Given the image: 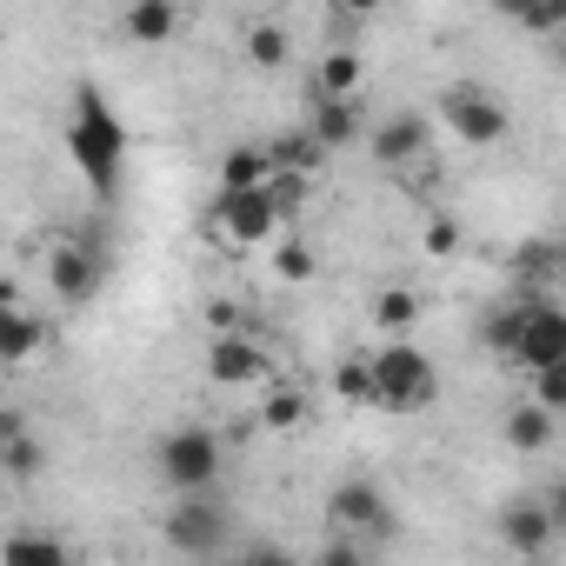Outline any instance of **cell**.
<instances>
[{"mask_svg": "<svg viewBox=\"0 0 566 566\" xmlns=\"http://www.w3.org/2000/svg\"><path fill=\"white\" fill-rule=\"evenodd\" d=\"M207 374H213L220 387H253V380L273 374V360H266V347H260L253 334H213V347H207Z\"/></svg>", "mask_w": 566, "mask_h": 566, "instance_id": "cell-11", "label": "cell"}, {"mask_svg": "<svg viewBox=\"0 0 566 566\" xmlns=\"http://www.w3.org/2000/svg\"><path fill=\"white\" fill-rule=\"evenodd\" d=\"M28 427H34V420H28L21 407H0V447H8V440H21Z\"/></svg>", "mask_w": 566, "mask_h": 566, "instance_id": "cell-33", "label": "cell"}, {"mask_svg": "<svg viewBox=\"0 0 566 566\" xmlns=\"http://www.w3.org/2000/svg\"><path fill=\"white\" fill-rule=\"evenodd\" d=\"M374 327H380L387 340H413V327H420V294H413V287H387V294L374 301Z\"/></svg>", "mask_w": 566, "mask_h": 566, "instance_id": "cell-23", "label": "cell"}, {"mask_svg": "<svg viewBox=\"0 0 566 566\" xmlns=\"http://www.w3.org/2000/svg\"><path fill=\"white\" fill-rule=\"evenodd\" d=\"M334 394L347 407H374V380H367V360H340L334 367Z\"/></svg>", "mask_w": 566, "mask_h": 566, "instance_id": "cell-26", "label": "cell"}, {"mask_svg": "<svg viewBox=\"0 0 566 566\" xmlns=\"http://www.w3.org/2000/svg\"><path fill=\"white\" fill-rule=\"evenodd\" d=\"M301 134H307L327 160H334V154H347V147L360 140V101H314Z\"/></svg>", "mask_w": 566, "mask_h": 566, "instance_id": "cell-14", "label": "cell"}, {"mask_svg": "<svg viewBox=\"0 0 566 566\" xmlns=\"http://www.w3.org/2000/svg\"><path fill=\"white\" fill-rule=\"evenodd\" d=\"M220 467H227V447H220L213 427H167L160 447H154V473H160V486H167L174 500H187V493H213Z\"/></svg>", "mask_w": 566, "mask_h": 566, "instance_id": "cell-3", "label": "cell"}, {"mask_svg": "<svg viewBox=\"0 0 566 566\" xmlns=\"http://www.w3.org/2000/svg\"><path fill=\"white\" fill-rule=\"evenodd\" d=\"M273 266H280V280H314V247L307 240H287L273 253Z\"/></svg>", "mask_w": 566, "mask_h": 566, "instance_id": "cell-29", "label": "cell"}, {"mask_svg": "<svg viewBox=\"0 0 566 566\" xmlns=\"http://www.w3.org/2000/svg\"><path fill=\"white\" fill-rule=\"evenodd\" d=\"M360 87H367L360 48H327L314 67V101H360Z\"/></svg>", "mask_w": 566, "mask_h": 566, "instance_id": "cell-15", "label": "cell"}, {"mask_svg": "<svg viewBox=\"0 0 566 566\" xmlns=\"http://www.w3.org/2000/svg\"><path fill=\"white\" fill-rule=\"evenodd\" d=\"M101 280H107V253L87 240H54L48 247V287L61 307H94L101 301Z\"/></svg>", "mask_w": 566, "mask_h": 566, "instance_id": "cell-10", "label": "cell"}, {"mask_svg": "<svg viewBox=\"0 0 566 566\" xmlns=\"http://www.w3.org/2000/svg\"><path fill=\"white\" fill-rule=\"evenodd\" d=\"M440 120L453 127L460 147H500V140L513 134L506 101H500L493 87H480V81H453V87L440 94Z\"/></svg>", "mask_w": 566, "mask_h": 566, "instance_id": "cell-5", "label": "cell"}, {"mask_svg": "<svg viewBox=\"0 0 566 566\" xmlns=\"http://www.w3.org/2000/svg\"><path fill=\"white\" fill-rule=\"evenodd\" d=\"M506 367H520V374L566 367V307L553 294H520V340H513Z\"/></svg>", "mask_w": 566, "mask_h": 566, "instance_id": "cell-6", "label": "cell"}, {"mask_svg": "<svg viewBox=\"0 0 566 566\" xmlns=\"http://www.w3.org/2000/svg\"><path fill=\"white\" fill-rule=\"evenodd\" d=\"M240 54H247L260 74H273V67H287V54H294V34L280 28V21H253V28L240 34Z\"/></svg>", "mask_w": 566, "mask_h": 566, "instance_id": "cell-22", "label": "cell"}, {"mask_svg": "<svg viewBox=\"0 0 566 566\" xmlns=\"http://www.w3.org/2000/svg\"><path fill=\"white\" fill-rule=\"evenodd\" d=\"M533 407H546L553 420L566 413V367H546V374H533Z\"/></svg>", "mask_w": 566, "mask_h": 566, "instance_id": "cell-27", "label": "cell"}, {"mask_svg": "<svg viewBox=\"0 0 566 566\" xmlns=\"http://www.w3.org/2000/svg\"><path fill=\"white\" fill-rule=\"evenodd\" d=\"M553 433H559V420H553L546 407H533V400L506 407V447H513V453H546Z\"/></svg>", "mask_w": 566, "mask_h": 566, "instance_id": "cell-20", "label": "cell"}, {"mask_svg": "<svg viewBox=\"0 0 566 566\" xmlns=\"http://www.w3.org/2000/svg\"><path fill=\"white\" fill-rule=\"evenodd\" d=\"M120 34L140 41V48H160V41L180 34V8H174V0H140V8L120 14Z\"/></svg>", "mask_w": 566, "mask_h": 566, "instance_id": "cell-19", "label": "cell"}, {"mask_svg": "<svg viewBox=\"0 0 566 566\" xmlns=\"http://www.w3.org/2000/svg\"><path fill=\"white\" fill-rule=\"evenodd\" d=\"M453 247H460V227H453L447 213H433V220H427V253H453Z\"/></svg>", "mask_w": 566, "mask_h": 566, "instance_id": "cell-32", "label": "cell"}, {"mask_svg": "<svg viewBox=\"0 0 566 566\" xmlns=\"http://www.w3.org/2000/svg\"><path fill=\"white\" fill-rule=\"evenodd\" d=\"M227 533H233V520H227V506H220L213 493H187V500H174L167 520H160V539H167L180 559H207V553H220Z\"/></svg>", "mask_w": 566, "mask_h": 566, "instance_id": "cell-8", "label": "cell"}, {"mask_svg": "<svg viewBox=\"0 0 566 566\" xmlns=\"http://www.w3.org/2000/svg\"><path fill=\"white\" fill-rule=\"evenodd\" d=\"M48 467V447L34 440V427L21 433V440H8V447H0V473H8V480H34Z\"/></svg>", "mask_w": 566, "mask_h": 566, "instance_id": "cell-25", "label": "cell"}, {"mask_svg": "<svg viewBox=\"0 0 566 566\" xmlns=\"http://www.w3.org/2000/svg\"><path fill=\"white\" fill-rule=\"evenodd\" d=\"M260 420H266V427H307V400H301V394H273Z\"/></svg>", "mask_w": 566, "mask_h": 566, "instance_id": "cell-30", "label": "cell"}, {"mask_svg": "<svg viewBox=\"0 0 566 566\" xmlns=\"http://www.w3.org/2000/svg\"><path fill=\"white\" fill-rule=\"evenodd\" d=\"M559 280V240H526L520 253H513V294H546Z\"/></svg>", "mask_w": 566, "mask_h": 566, "instance_id": "cell-17", "label": "cell"}, {"mask_svg": "<svg viewBox=\"0 0 566 566\" xmlns=\"http://www.w3.org/2000/svg\"><path fill=\"white\" fill-rule=\"evenodd\" d=\"M367 380L380 413H427L440 400V367L413 340H387L380 354H367Z\"/></svg>", "mask_w": 566, "mask_h": 566, "instance_id": "cell-2", "label": "cell"}, {"mask_svg": "<svg viewBox=\"0 0 566 566\" xmlns=\"http://www.w3.org/2000/svg\"><path fill=\"white\" fill-rule=\"evenodd\" d=\"M0 566H81L67 553L61 533H41V526H14L8 539H0Z\"/></svg>", "mask_w": 566, "mask_h": 566, "instance_id": "cell-16", "label": "cell"}, {"mask_svg": "<svg viewBox=\"0 0 566 566\" xmlns=\"http://www.w3.org/2000/svg\"><path fill=\"white\" fill-rule=\"evenodd\" d=\"M273 167H266V147L260 140H233L220 154V193H247V187H266Z\"/></svg>", "mask_w": 566, "mask_h": 566, "instance_id": "cell-18", "label": "cell"}, {"mask_svg": "<svg viewBox=\"0 0 566 566\" xmlns=\"http://www.w3.org/2000/svg\"><path fill=\"white\" fill-rule=\"evenodd\" d=\"M559 533H566V486H546L539 500H506V506H500V539H506L513 559L553 553Z\"/></svg>", "mask_w": 566, "mask_h": 566, "instance_id": "cell-7", "label": "cell"}, {"mask_svg": "<svg viewBox=\"0 0 566 566\" xmlns=\"http://www.w3.org/2000/svg\"><path fill=\"white\" fill-rule=\"evenodd\" d=\"M513 340H520V294H506V301H493V307L480 314V347H486V354L513 360Z\"/></svg>", "mask_w": 566, "mask_h": 566, "instance_id": "cell-24", "label": "cell"}, {"mask_svg": "<svg viewBox=\"0 0 566 566\" xmlns=\"http://www.w3.org/2000/svg\"><path fill=\"white\" fill-rule=\"evenodd\" d=\"M273 227H280V220H273L266 187H247V193H213V207H207V240H213V247H227V253L260 247Z\"/></svg>", "mask_w": 566, "mask_h": 566, "instance_id": "cell-9", "label": "cell"}, {"mask_svg": "<svg viewBox=\"0 0 566 566\" xmlns=\"http://www.w3.org/2000/svg\"><path fill=\"white\" fill-rule=\"evenodd\" d=\"M67 154H74V167H81V180L101 193V200H114L120 193V180H127V127H120V114H114V101L101 94V87H74V114H67Z\"/></svg>", "mask_w": 566, "mask_h": 566, "instance_id": "cell-1", "label": "cell"}, {"mask_svg": "<svg viewBox=\"0 0 566 566\" xmlns=\"http://www.w3.org/2000/svg\"><path fill=\"white\" fill-rule=\"evenodd\" d=\"M48 347V321L34 307H14V294L0 287V367H28Z\"/></svg>", "mask_w": 566, "mask_h": 566, "instance_id": "cell-13", "label": "cell"}, {"mask_svg": "<svg viewBox=\"0 0 566 566\" xmlns=\"http://www.w3.org/2000/svg\"><path fill=\"white\" fill-rule=\"evenodd\" d=\"M314 566H374V559H367V546H354V539H327V546L314 553Z\"/></svg>", "mask_w": 566, "mask_h": 566, "instance_id": "cell-31", "label": "cell"}, {"mask_svg": "<svg viewBox=\"0 0 566 566\" xmlns=\"http://www.w3.org/2000/svg\"><path fill=\"white\" fill-rule=\"evenodd\" d=\"M227 566H301V559H294L287 546H273V539H247Z\"/></svg>", "mask_w": 566, "mask_h": 566, "instance_id": "cell-28", "label": "cell"}, {"mask_svg": "<svg viewBox=\"0 0 566 566\" xmlns=\"http://www.w3.org/2000/svg\"><path fill=\"white\" fill-rule=\"evenodd\" d=\"M367 154H374V167H387V174L427 160V120H420V114H387V120L367 134Z\"/></svg>", "mask_w": 566, "mask_h": 566, "instance_id": "cell-12", "label": "cell"}, {"mask_svg": "<svg viewBox=\"0 0 566 566\" xmlns=\"http://www.w3.org/2000/svg\"><path fill=\"white\" fill-rule=\"evenodd\" d=\"M394 526H400V513H394V500H387V486H380V480L347 473V480L327 493V533H334V539L387 546V539H394Z\"/></svg>", "mask_w": 566, "mask_h": 566, "instance_id": "cell-4", "label": "cell"}, {"mask_svg": "<svg viewBox=\"0 0 566 566\" xmlns=\"http://www.w3.org/2000/svg\"><path fill=\"white\" fill-rule=\"evenodd\" d=\"M266 147V167L273 174H294V180H314L321 167H327V154L307 140V134H280V140H260Z\"/></svg>", "mask_w": 566, "mask_h": 566, "instance_id": "cell-21", "label": "cell"}]
</instances>
